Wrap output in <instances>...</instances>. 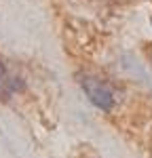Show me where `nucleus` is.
<instances>
[{
	"instance_id": "nucleus-1",
	"label": "nucleus",
	"mask_w": 152,
	"mask_h": 158,
	"mask_svg": "<svg viewBox=\"0 0 152 158\" xmlns=\"http://www.w3.org/2000/svg\"><path fill=\"white\" fill-rule=\"evenodd\" d=\"M78 82L82 86L85 95L89 97V101L95 106V108L103 110V112H112L116 97H114L112 86L108 85L103 78L95 76V74H78Z\"/></svg>"
},
{
	"instance_id": "nucleus-2",
	"label": "nucleus",
	"mask_w": 152,
	"mask_h": 158,
	"mask_svg": "<svg viewBox=\"0 0 152 158\" xmlns=\"http://www.w3.org/2000/svg\"><path fill=\"white\" fill-rule=\"evenodd\" d=\"M23 89H25L23 78H21L19 74L13 72L4 61H0V99L6 101V99H11L15 93H21Z\"/></svg>"
},
{
	"instance_id": "nucleus-3",
	"label": "nucleus",
	"mask_w": 152,
	"mask_h": 158,
	"mask_svg": "<svg viewBox=\"0 0 152 158\" xmlns=\"http://www.w3.org/2000/svg\"><path fill=\"white\" fill-rule=\"evenodd\" d=\"M146 53H148V59L152 61V44H146Z\"/></svg>"
},
{
	"instance_id": "nucleus-4",
	"label": "nucleus",
	"mask_w": 152,
	"mask_h": 158,
	"mask_svg": "<svg viewBox=\"0 0 152 158\" xmlns=\"http://www.w3.org/2000/svg\"><path fill=\"white\" fill-rule=\"evenodd\" d=\"M150 23H152V19H150Z\"/></svg>"
}]
</instances>
